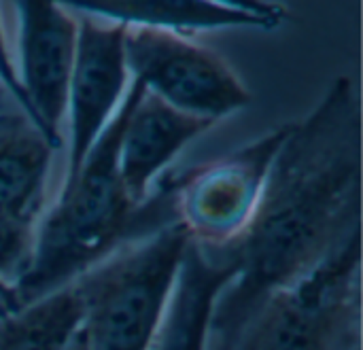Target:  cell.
<instances>
[{
  "mask_svg": "<svg viewBox=\"0 0 363 350\" xmlns=\"http://www.w3.org/2000/svg\"><path fill=\"white\" fill-rule=\"evenodd\" d=\"M206 350H362V230L298 283L211 317Z\"/></svg>",
  "mask_w": 363,
  "mask_h": 350,
  "instance_id": "3",
  "label": "cell"
},
{
  "mask_svg": "<svg viewBox=\"0 0 363 350\" xmlns=\"http://www.w3.org/2000/svg\"><path fill=\"white\" fill-rule=\"evenodd\" d=\"M77 15L119 23L125 28L164 30L181 36L223 28L277 30L281 19L251 13L219 0H57Z\"/></svg>",
  "mask_w": 363,
  "mask_h": 350,
  "instance_id": "11",
  "label": "cell"
},
{
  "mask_svg": "<svg viewBox=\"0 0 363 350\" xmlns=\"http://www.w3.org/2000/svg\"><path fill=\"white\" fill-rule=\"evenodd\" d=\"M130 108L119 136V176L134 202H145L170 164L215 123L183 113L132 81Z\"/></svg>",
  "mask_w": 363,
  "mask_h": 350,
  "instance_id": "9",
  "label": "cell"
},
{
  "mask_svg": "<svg viewBox=\"0 0 363 350\" xmlns=\"http://www.w3.org/2000/svg\"><path fill=\"white\" fill-rule=\"evenodd\" d=\"M17 81L28 113L64 149L66 89L79 19L57 0H15Z\"/></svg>",
  "mask_w": 363,
  "mask_h": 350,
  "instance_id": "8",
  "label": "cell"
},
{
  "mask_svg": "<svg viewBox=\"0 0 363 350\" xmlns=\"http://www.w3.org/2000/svg\"><path fill=\"white\" fill-rule=\"evenodd\" d=\"M60 149L23 106H0V215L38 225Z\"/></svg>",
  "mask_w": 363,
  "mask_h": 350,
  "instance_id": "10",
  "label": "cell"
},
{
  "mask_svg": "<svg viewBox=\"0 0 363 350\" xmlns=\"http://www.w3.org/2000/svg\"><path fill=\"white\" fill-rule=\"evenodd\" d=\"M234 272L236 264L230 257L191 242L168 317L151 350H206L215 298Z\"/></svg>",
  "mask_w": 363,
  "mask_h": 350,
  "instance_id": "12",
  "label": "cell"
},
{
  "mask_svg": "<svg viewBox=\"0 0 363 350\" xmlns=\"http://www.w3.org/2000/svg\"><path fill=\"white\" fill-rule=\"evenodd\" d=\"M66 350H89L87 349V342H85V338H83V332L79 329V334L72 338V342H70V346Z\"/></svg>",
  "mask_w": 363,
  "mask_h": 350,
  "instance_id": "18",
  "label": "cell"
},
{
  "mask_svg": "<svg viewBox=\"0 0 363 350\" xmlns=\"http://www.w3.org/2000/svg\"><path fill=\"white\" fill-rule=\"evenodd\" d=\"M34 238H36V223L0 215V289L9 298L30 266Z\"/></svg>",
  "mask_w": 363,
  "mask_h": 350,
  "instance_id": "14",
  "label": "cell"
},
{
  "mask_svg": "<svg viewBox=\"0 0 363 350\" xmlns=\"http://www.w3.org/2000/svg\"><path fill=\"white\" fill-rule=\"evenodd\" d=\"M128 108L125 94L81 168L60 181L36 225L30 266L11 291L15 308L79 281L121 247L177 221L172 183L134 202L119 176L117 151Z\"/></svg>",
  "mask_w": 363,
  "mask_h": 350,
  "instance_id": "2",
  "label": "cell"
},
{
  "mask_svg": "<svg viewBox=\"0 0 363 350\" xmlns=\"http://www.w3.org/2000/svg\"><path fill=\"white\" fill-rule=\"evenodd\" d=\"M125 60L132 81L149 94L213 123L247 108L253 100L232 66L189 36L125 28Z\"/></svg>",
  "mask_w": 363,
  "mask_h": 350,
  "instance_id": "6",
  "label": "cell"
},
{
  "mask_svg": "<svg viewBox=\"0 0 363 350\" xmlns=\"http://www.w3.org/2000/svg\"><path fill=\"white\" fill-rule=\"evenodd\" d=\"M132 77L125 60V26L79 15L77 53L66 89L64 176H72L119 111Z\"/></svg>",
  "mask_w": 363,
  "mask_h": 350,
  "instance_id": "7",
  "label": "cell"
},
{
  "mask_svg": "<svg viewBox=\"0 0 363 350\" xmlns=\"http://www.w3.org/2000/svg\"><path fill=\"white\" fill-rule=\"evenodd\" d=\"M11 310H15V306H13L11 298L0 289V317H2V315H6V312H11Z\"/></svg>",
  "mask_w": 363,
  "mask_h": 350,
  "instance_id": "17",
  "label": "cell"
},
{
  "mask_svg": "<svg viewBox=\"0 0 363 350\" xmlns=\"http://www.w3.org/2000/svg\"><path fill=\"white\" fill-rule=\"evenodd\" d=\"M191 240L179 221L115 251L74 281L89 350H151L168 317Z\"/></svg>",
  "mask_w": 363,
  "mask_h": 350,
  "instance_id": "4",
  "label": "cell"
},
{
  "mask_svg": "<svg viewBox=\"0 0 363 350\" xmlns=\"http://www.w3.org/2000/svg\"><path fill=\"white\" fill-rule=\"evenodd\" d=\"M359 230L362 111L355 81L342 74L291 123L247 232L215 251L228 255L236 272L221 285L211 317H234L298 283Z\"/></svg>",
  "mask_w": 363,
  "mask_h": 350,
  "instance_id": "1",
  "label": "cell"
},
{
  "mask_svg": "<svg viewBox=\"0 0 363 350\" xmlns=\"http://www.w3.org/2000/svg\"><path fill=\"white\" fill-rule=\"evenodd\" d=\"M289 128L291 123H283L170 181L177 221L196 247L225 251L240 240L257 213L274 157Z\"/></svg>",
  "mask_w": 363,
  "mask_h": 350,
  "instance_id": "5",
  "label": "cell"
},
{
  "mask_svg": "<svg viewBox=\"0 0 363 350\" xmlns=\"http://www.w3.org/2000/svg\"><path fill=\"white\" fill-rule=\"evenodd\" d=\"M219 2L245 9V11H251V13L268 15V17H274V19H281V21L287 19V9L283 4H279V2H272V0H219Z\"/></svg>",
  "mask_w": 363,
  "mask_h": 350,
  "instance_id": "15",
  "label": "cell"
},
{
  "mask_svg": "<svg viewBox=\"0 0 363 350\" xmlns=\"http://www.w3.org/2000/svg\"><path fill=\"white\" fill-rule=\"evenodd\" d=\"M83 325L77 283L45 293L0 317V350H66Z\"/></svg>",
  "mask_w": 363,
  "mask_h": 350,
  "instance_id": "13",
  "label": "cell"
},
{
  "mask_svg": "<svg viewBox=\"0 0 363 350\" xmlns=\"http://www.w3.org/2000/svg\"><path fill=\"white\" fill-rule=\"evenodd\" d=\"M13 72H15V66H13V62L9 60V55H6L4 36H2V30H0V77H4V74H13Z\"/></svg>",
  "mask_w": 363,
  "mask_h": 350,
  "instance_id": "16",
  "label": "cell"
}]
</instances>
